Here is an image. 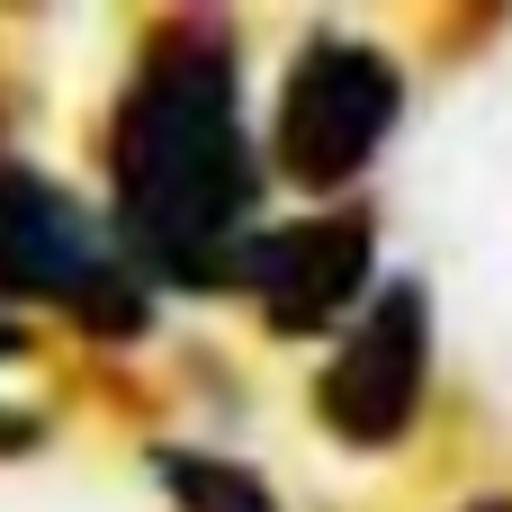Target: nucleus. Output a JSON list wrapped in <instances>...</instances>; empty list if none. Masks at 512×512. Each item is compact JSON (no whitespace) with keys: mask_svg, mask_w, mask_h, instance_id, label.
I'll list each match as a JSON object with an SVG mask.
<instances>
[{"mask_svg":"<svg viewBox=\"0 0 512 512\" xmlns=\"http://www.w3.org/2000/svg\"><path fill=\"white\" fill-rule=\"evenodd\" d=\"M450 512H512V495H504V486H486V495H468V504H450Z\"/></svg>","mask_w":512,"mask_h":512,"instance_id":"1a4fd4ad","label":"nucleus"},{"mask_svg":"<svg viewBox=\"0 0 512 512\" xmlns=\"http://www.w3.org/2000/svg\"><path fill=\"white\" fill-rule=\"evenodd\" d=\"M0 306L54 315L99 351H135L162 324V297L144 288V270L126 261V243L108 234V216L54 180L45 162L0 153Z\"/></svg>","mask_w":512,"mask_h":512,"instance_id":"f03ea898","label":"nucleus"},{"mask_svg":"<svg viewBox=\"0 0 512 512\" xmlns=\"http://www.w3.org/2000/svg\"><path fill=\"white\" fill-rule=\"evenodd\" d=\"M108 234L153 297H225L243 243L270 225V153L243 117V27L225 9L135 18L99 117Z\"/></svg>","mask_w":512,"mask_h":512,"instance_id":"f257e3e1","label":"nucleus"},{"mask_svg":"<svg viewBox=\"0 0 512 512\" xmlns=\"http://www.w3.org/2000/svg\"><path fill=\"white\" fill-rule=\"evenodd\" d=\"M0 360H27V324H18L9 306H0Z\"/></svg>","mask_w":512,"mask_h":512,"instance_id":"6e6552de","label":"nucleus"},{"mask_svg":"<svg viewBox=\"0 0 512 512\" xmlns=\"http://www.w3.org/2000/svg\"><path fill=\"white\" fill-rule=\"evenodd\" d=\"M432 378H441V324H432V288L423 270H387L369 288V306L333 333V351L315 360V423L360 450V459H387L414 441L423 405H432Z\"/></svg>","mask_w":512,"mask_h":512,"instance_id":"20e7f679","label":"nucleus"},{"mask_svg":"<svg viewBox=\"0 0 512 512\" xmlns=\"http://www.w3.org/2000/svg\"><path fill=\"white\" fill-rule=\"evenodd\" d=\"M405 99H414V72L396 45L360 27H306L270 99V180L306 189L315 207L360 198V180L387 162L405 126Z\"/></svg>","mask_w":512,"mask_h":512,"instance_id":"7ed1b4c3","label":"nucleus"},{"mask_svg":"<svg viewBox=\"0 0 512 512\" xmlns=\"http://www.w3.org/2000/svg\"><path fill=\"white\" fill-rule=\"evenodd\" d=\"M144 477L171 495V512H288L279 486L252 459L207 450V441H180V432H153L144 441Z\"/></svg>","mask_w":512,"mask_h":512,"instance_id":"423d86ee","label":"nucleus"},{"mask_svg":"<svg viewBox=\"0 0 512 512\" xmlns=\"http://www.w3.org/2000/svg\"><path fill=\"white\" fill-rule=\"evenodd\" d=\"M36 450H45V414L0 405V459H36Z\"/></svg>","mask_w":512,"mask_h":512,"instance_id":"0eeeda50","label":"nucleus"},{"mask_svg":"<svg viewBox=\"0 0 512 512\" xmlns=\"http://www.w3.org/2000/svg\"><path fill=\"white\" fill-rule=\"evenodd\" d=\"M378 207L369 198H342V207H306V216H270L243 261H234V288L252 306V324L270 342H333L369 288H378Z\"/></svg>","mask_w":512,"mask_h":512,"instance_id":"39448f33","label":"nucleus"}]
</instances>
